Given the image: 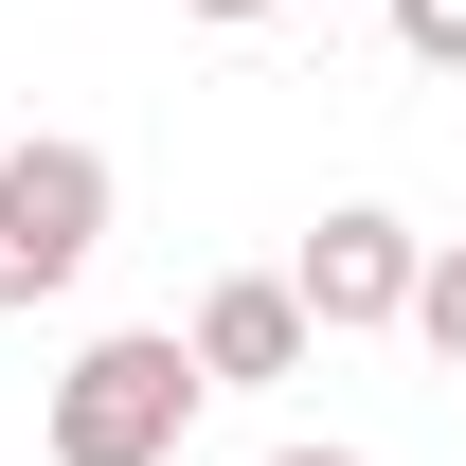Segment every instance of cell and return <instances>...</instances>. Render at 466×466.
I'll return each instance as SVG.
<instances>
[{"instance_id":"cell-1","label":"cell","mask_w":466,"mask_h":466,"mask_svg":"<svg viewBox=\"0 0 466 466\" xmlns=\"http://www.w3.org/2000/svg\"><path fill=\"white\" fill-rule=\"evenodd\" d=\"M198 341L179 323H108V341H72V377L36 395V449L55 466H179V431H198Z\"/></svg>"},{"instance_id":"cell-2","label":"cell","mask_w":466,"mask_h":466,"mask_svg":"<svg viewBox=\"0 0 466 466\" xmlns=\"http://www.w3.org/2000/svg\"><path fill=\"white\" fill-rule=\"evenodd\" d=\"M90 251H108V144H72V126L0 144V323L90 288Z\"/></svg>"},{"instance_id":"cell-3","label":"cell","mask_w":466,"mask_h":466,"mask_svg":"<svg viewBox=\"0 0 466 466\" xmlns=\"http://www.w3.org/2000/svg\"><path fill=\"white\" fill-rule=\"evenodd\" d=\"M412 269H431V233H412L395 198H341V216L288 251V288H305V323H323V341H377V323H412Z\"/></svg>"},{"instance_id":"cell-4","label":"cell","mask_w":466,"mask_h":466,"mask_svg":"<svg viewBox=\"0 0 466 466\" xmlns=\"http://www.w3.org/2000/svg\"><path fill=\"white\" fill-rule=\"evenodd\" d=\"M179 341H198V377H216V395H288L305 359H323V323H305V288H288V269H216Z\"/></svg>"},{"instance_id":"cell-5","label":"cell","mask_w":466,"mask_h":466,"mask_svg":"<svg viewBox=\"0 0 466 466\" xmlns=\"http://www.w3.org/2000/svg\"><path fill=\"white\" fill-rule=\"evenodd\" d=\"M412 341L466 377V233H431V269H412Z\"/></svg>"},{"instance_id":"cell-6","label":"cell","mask_w":466,"mask_h":466,"mask_svg":"<svg viewBox=\"0 0 466 466\" xmlns=\"http://www.w3.org/2000/svg\"><path fill=\"white\" fill-rule=\"evenodd\" d=\"M377 18H395V55H412V72H466V0H377Z\"/></svg>"},{"instance_id":"cell-7","label":"cell","mask_w":466,"mask_h":466,"mask_svg":"<svg viewBox=\"0 0 466 466\" xmlns=\"http://www.w3.org/2000/svg\"><path fill=\"white\" fill-rule=\"evenodd\" d=\"M269 466H377V449H305V431H288V449H269Z\"/></svg>"},{"instance_id":"cell-8","label":"cell","mask_w":466,"mask_h":466,"mask_svg":"<svg viewBox=\"0 0 466 466\" xmlns=\"http://www.w3.org/2000/svg\"><path fill=\"white\" fill-rule=\"evenodd\" d=\"M179 18H216V36H233V18H269V0H179Z\"/></svg>"}]
</instances>
